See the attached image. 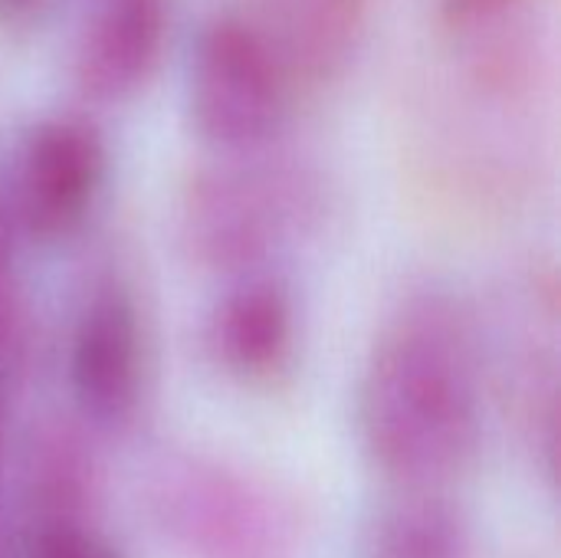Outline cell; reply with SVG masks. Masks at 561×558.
I'll use <instances>...</instances> for the list:
<instances>
[{"label": "cell", "instance_id": "12", "mask_svg": "<svg viewBox=\"0 0 561 558\" xmlns=\"http://www.w3.org/2000/svg\"><path fill=\"white\" fill-rule=\"evenodd\" d=\"M39 558H108L99 546H92L85 536L69 533V529H56L43 539Z\"/></svg>", "mask_w": 561, "mask_h": 558}, {"label": "cell", "instance_id": "2", "mask_svg": "<svg viewBox=\"0 0 561 558\" xmlns=\"http://www.w3.org/2000/svg\"><path fill=\"white\" fill-rule=\"evenodd\" d=\"M286 69L270 39L240 16H217L194 43L187 109L194 128L227 151L263 145L283 115Z\"/></svg>", "mask_w": 561, "mask_h": 558}, {"label": "cell", "instance_id": "13", "mask_svg": "<svg viewBox=\"0 0 561 558\" xmlns=\"http://www.w3.org/2000/svg\"><path fill=\"white\" fill-rule=\"evenodd\" d=\"M13 250H16V217L7 207V201L0 197V286L7 283V270L13 263Z\"/></svg>", "mask_w": 561, "mask_h": 558}, {"label": "cell", "instance_id": "1", "mask_svg": "<svg viewBox=\"0 0 561 558\" xmlns=\"http://www.w3.org/2000/svg\"><path fill=\"white\" fill-rule=\"evenodd\" d=\"M362 431L385 474L434 483L457 474L480 431L473 362L444 299L411 303L375 345L362 388Z\"/></svg>", "mask_w": 561, "mask_h": 558}, {"label": "cell", "instance_id": "10", "mask_svg": "<svg viewBox=\"0 0 561 558\" xmlns=\"http://www.w3.org/2000/svg\"><path fill=\"white\" fill-rule=\"evenodd\" d=\"M26 345H30L26 309L16 299V293H10L3 283L0 286V398L16 382V375L26 362Z\"/></svg>", "mask_w": 561, "mask_h": 558}, {"label": "cell", "instance_id": "8", "mask_svg": "<svg viewBox=\"0 0 561 558\" xmlns=\"http://www.w3.org/2000/svg\"><path fill=\"white\" fill-rule=\"evenodd\" d=\"M365 13L368 0H279V66L293 62L312 79L329 76L355 49Z\"/></svg>", "mask_w": 561, "mask_h": 558}, {"label": "cell", "instance_id": "6", "mask_svg": "<svg viewBox=\"0 0 561 558\" xmlns=\"http://www.w3.org/2000/svg\"><path fill=\"white\" fill-rule=\"evenodd\" d=\"M164 33V0H99L76 46L79 89L99 102L128 99L151 79Z\"/></svg>", "mask_w": 561, "mask_h": 558}, {"label": "cell", "instance_id": "7", "mask_svg": "<svg viewBox=\"0 0 561 558\" xmlns=\"http://www.w3.org/2000/svg\"><path fill=\"white\" fill-rule=\"evenodd\" d=\"M210 345L240 378L273 375L293 349V299L276 280H247L224 296L210 322Z\"/></svg>", "mask_w": 561, "mask_h": 558}, {"label": "cell", "instance_id": "5", "mask_svg": "<svg viewBox=\"0 0 561 558\" xmlns=\"http://www.w3.org/2000/svg\"><path fill=\"white\" fill-rule=\"evenodd\" d=\"M72 391L99 421H118L131 411L141 378V326L128 289L99 286L72 335L69 355Z\"/></svg>", "mask_w": 561, "mask_h": 558}, {"label": "cell", "instance_id": "11", "mask_svg": "<svg viewBox=\"0 0 561 558\" xmlns=\"http://www.w3.org/2000/svg\"><path fill=\"white\" fill-rule=\"evenodd\" d=\"M526 0H440V13L454 30H473L510 16Z\"/></svg>", "mask_w": 561, "mask_h": 558}, {"label": "cell", "instance_id": "4", "mask_svg": "<svg viewBox=\"0 0 561 558\" xmlns=\"http://www.w3.org/2000/svg\"><path fill=\"white\" fill-rule=\"evenodd\" d=\"M102 178L105 148L99 135L76 118H46L20 148L10 210L16 224L39 240L66 237L92 210Z\"/></svg>", "mask_w": 561, "mask_h": 558}, {"label": "cell", "instance_id": "9", "mask_svg": "<svg viewBox=\"0 0 561 558\" xmlns=\"http://www.w3.org/2000/svg\"><path fill=\"white\" fill-rule=\"evenodd\" d=\"M460 529L440 506H404L385 520L375 558H457Z\"/></svg>", "mask_w": 561, "mask_h": 558}, {"label": "cell", "instance_id": "3", "mask_svg": "<svg viewBox=\"0 0 561 558\" xmlns=\"http://www.w3.org/2000/svg\"><path fill=\"white\" fill-rule=\"evenodd\" d=\"M296 184L260 171H204L181 204V237L210 270H247L286 234Z\"/></svg>", "mask_w": 561, "mask_h": 558}, {"label": "cell", "instance_id": "14", "mask_svg": "<svg viewBox=\"0 0 561 558\" xmlns=\"http://www.w3.org/2000/svg\"><path fill=\"white\" fill-rule=\"evenodd\" d=\"M49 0H0V20L3 23H23L36 16Z\"/></svg>", "mask_w": 561, "mask_h": 558}]
</instances>
